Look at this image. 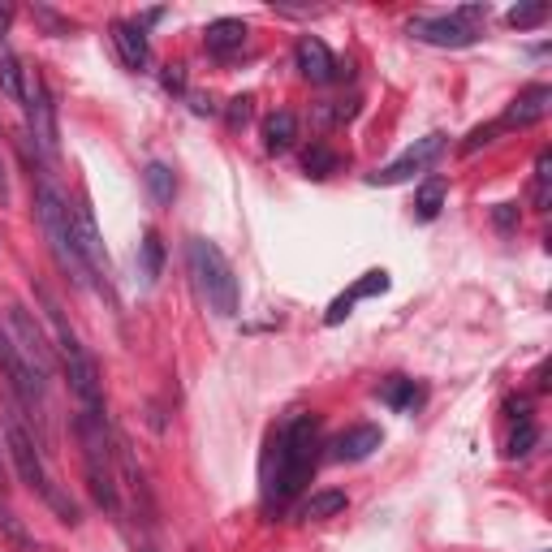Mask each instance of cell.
<instances>
[{"mask_svg": "<svg viewBox=\"0 0 552 552\" xmlns=\"http://www.w3.org/2000/svg\"><path fill=\"white\" fill-rule=\"evenodd\" d=\"M298 69H302V78H311V82H328L337 74V61H333V52H328L324 39H315V35H302L298 39Z\"/></svg>", "mask_w": 552, "mask_h": 552, "instance_id": "15", "label": "cell"}, {"mask_svg": "<svg viewBox=\"0 0 552 552\" xmlns=\"http://www.w3.org/2000/svg\"><path fill=\"white\" fill-rule=\"evenodd\" d=\"M440 151H445V134H427V138H419L410 151H402L393 164H384V169H376L367 177L371 186H402V182H410L414 173H423L427 164H432Z\"/></svg>", "mask_w": 552, "mask_h": 552, "instance_id": "9", "label": "cell"}, {"mask_svg": "<svg viewBox=\"0 0 552 552\" xmlns=\"http://www.w3.org/2000/svg\"><path fill=\"white\" fill-rule=\"evenodd\" d=\"M78 436L82 453H87V479L91 492L104 509H117V475H113V449H108V432L100 414H78Z\"/></svg>", "mask_w": 552, "mask_h": 552, "instance_id": "6", "label": "cell"}, {"mask_svg": "<svg viewBox=\"0 0 552 552\" xmlns=\"http://www.w3.org/2000/svg\"><path fill=\"white\" fill-rule=\"evenodd\" d=\"M492 220H496V229H514V225H518V207H514V203H496Z\"/></svg>", "mask_w": 552, "mask_h": 552, "instance_id": "33", "label": "cell"}, {"mask_svg": "<svg viewBox=\"0 0 552 552\" xmlns=\"http://www.w3.org/2000/svg\"><path fill=\"white\" fill-rule=\"evenodd\" d=\"M164 87L177 91V95L186 91V74H182V65H169V69H164Z\"/></svg>", "mask_w": 552, "mask_h": 552, "instance_id": "35", "label": "cell"}, {"mask_svg": "<svg viewBox=\"0 0 552 552\" xmlns=\"http://www.w3.org/2000/svg\"><path fill=\"white\" fill-rule=\"evenodd\" d=\"M548 18V5L544 0H527V5H514L509 9V26H518V31H531V26H540Z\"/></svg>", "mask_w": 552, "mask_h": 552, "instance_id": "26", "label": "cell"}, {"mask_svg": "<svg viewBox=\"0 0 552 552\" xmlns=\"http://www.w3.org/2000/svg\"><path fill=\"white\" fill-rule=\"evenodd\" d=\"M410 35L419 39V44H432V48H471L475 39H479L475 26L458 22L453 13H449V18H414L410 22Z\"/></svg>", "mask_w": 552, "mask_h": 552, "instance_id": "12", "label": "cell"}, {"mask_svg": "<svg viewBox=\"0 0 552 552\" xmlns=\"http://www.w3.org/2000/svg\"><path fill=\"white\" fill-rule=\"evenodd\" d=\"M0 531H5V535H9V540H13V544H18L22 552H39V544L31 540V535H26V527H22V522H18V518H13V514H9V509H5V505H0Z\"/></svg>", "mask_w": 552, "mask_h": 552, "instance_id": "27", "label": "cell"}, {"mask_svg": "<svg viewBox=\"0 0 552 552\" xmlns=\"http://www.w3.org/2000/svg\"><path fill=\"white\" fill-rule=\"evenodd\" d=\"M0 91H5L13 104L26 100V69H22L18 57H13L9 39H0Z\"/></svg>", "mask_w": 552, "mask_h": 552, "instance_id": "18", "label": "cell"}, {"mask_svg": "<svg viewBox=\"0 0 552 552\" xmlns=\"http://www.w3.org/2000/svg\"><path fill=\"white\" fill-rule=\"evenodd\" d=\"M548 108H552V87H527V91H518V100L505 108V117L496 121L501 130H527L535 126V121H544L548 117Z\"/></svg>", "mask_w": 552, "mask_h": 552, "instance_id": "13", "label": "cell"}, {"mask_svg": "<svg viewBox=\"0 0 552 552\" xmlns=\"http://www.w3.org/2000/svg\"><path fill=\"white\" fill-rule=\"evenodd\" d=\"M9 22H13V9H9V5H0V39H5V31H9Z\"/></svg>", "mask_w": 552, "mask_h": 552, "instance_id": "37", "label": "cell"}, {"mask_svg": "<svg viewBox=\"0 0 552 552\" xmlns=\"http://www.w3.org/2000/svg\"><path fill=\"white\" fill-rule=\"evenodd\" d=\"M302 169H307V177H328V173L337 169V156L328 147H311L307 160H302Z\"/></svg>", "mask_w": 552, "mask_h": 552, "instance_id": "28", "label": "cell"}, {"mask_svg": "<svg viewBox=\"0 0 552 552\" xmlns=\"http://www.w3.org/2000/svg\"><path fill=\"white\" fill-rule=\"evenodd\" d=\"M0 483H5V466H0Z\"/></svg>", "mask_w": 552, "mask_h": 552, "instance_id": "39", "label": "cell"}, {"mask_svg": "<svg viewBox=\"0 0 552 552\" xmlns=\"http://www.w3.org/2000/svg\"><path fill=\"white\" fill-rule=\"evenodd\" d=\"M341 509H345V492L328 488V492H315V496H307V501H302V509H298V518L320 522V518H333V514H341Z\"/></svg>", "mask_w": 552, "mask_h": 552, "instance_id": "20", "label": "cell"}, {"mask_svg": "<svg viewBox=\"0 0 552 552\" xmlns=\"http://www.w3.org/2000/svg\"><path fill=\"white\" fill-rule=\"evenodd\" d=\"M315 449H320V419L315 414H294L285 432L276 436V471L264 475L268 505H285L307 488L315 475Z\"/></svg>", "mask_w": 552, "mask_h": 552, "instance_id": "1", "label": "cell"}, {"mask_svg": "<svg viewBox=\"0 0 552 552\" xmlns=\"http://www.w3.org/2000/svg\"><path fill=\"white\" fill-rule=\"evenodd\" d=\"M74 229H78V246H82V259H87L91 276L104 289H113V264H108V251H104V242H100V229H95V216H91L87 203L74 207Z\"/></svg>", "mask_w": 552, "mask_h": 552, "instance_id": "11", "label": "cell"}, {"mask_svg": "<svg viewBox=\"0 0 552 552\" xmlns=\"http://www.w3.org/2000/svg\"><path fill=\"white\" fill-rule=\"evenodd\" d=\"M384 289H389V272L384 268H371L363 281H358L354 289H350V302H358V298H371V294H384Z\"/></svg>", "mask_w": 552, "mask_h": 552, "instance_id": "29", "label": "cell"}, {"mask_svg": "<svg viewBox=\"0 0 552 552\" xmlns=\"http://www.w3.org/2000/svg\"><path fill=\"white\" fill-rule=\"evenodd\" d=\"M350 311H354V302H350V294H341V298L333 302V307H328V315H324V324H328V328H337V324H341V320H345V315H350Z\"/></svg>", "mask_w": 552, "mask_h": 552, "instance_id": "32", "label": "cell"}, {"mask_svg": "<svg viewBox=\"0 0 552 552\" xmlns=\"http://www.w3.org/2000/svg\"><path fill=\"white\" fill-rule=\"evenodd\" d=\"M233 108H229V121H233V126H242V121L246 117H251V95H238V100H229Z\"/></svg>", "mask_w": 552, "mask_h": 552, "instance_id": "34", "label": "cell"}, {"mask_svg": "<svg viewBox=\"0 0 552 552\" xmlns=\"http://www.w3.org/2000/svg\"><path fill=\"white\" fill-rule=\"evenodd\" d=\"M0 367H5L9 389L22 397V406H26V410H44V393H48V384L22 363V354L13 350V341H9L5 328H0Z\"/></svg>", "mask_w": 552, "mask_h": 552, "instance_id": "10", "label": "cell"}, {"mask_svg": "<svg viewBox=\"0 0 552 552\" xmlns=\"http://www.w3.org/2000/svg\"><path fill=\"white\" fill-rule=\"evenodd\" d=\"M496 130H501V126H496V121H492V126H479V130H471V138H466V147H462V151H466V156H475L479 147H488V143H492V134H496Z\"/></svg>", "mask_w": 552, "mask_h": 552, "instance_id": "31", "label": "cell"}, {"mask_svg": "<svg viewBox=\"0 0 552 552\" xmlns=\"http://www.w3.org/2000/svg\"><path fill=\"white\" fill-rule=\"evenodd\" d=\"M246 22L242 18H216L212 26L203 31V44H207V52H216V57H233L242 44H246Z\"/></svg>", "mask_w": 552, "mask_h": 552, "instance_id": "16", "label": "cell"}, {"mask_svg": "<svg viewBox=\"0 0 552 552\" xmlns=\"http://www.w3.org/2000/svg\"><path fill=\"white\" fill-rule=\"evenodd\" d=\"M5 440H9L13 471L22 475V483H26V488H31V492L44 496V501H48V505L61 514V522H69V527H74V522H78V505L69 501V496L57 488V483L48 479V471H44V458H39V445H35V436L22 427L18 414H5Z\"/></svg>", "mask_w": 552, "mask_h": 552, "instance_id": "5", "label": "cell"}, {"mask_svg": "<svg viewBox=\"0 0 552 552\" xmlns=\"http://www.w3.org/2000/svg\"><path fill=\"white\" fill-rule=\"evenodd\" d=\"M160 272H164V242H160L156 229H147V238H143V276H147V285H156Z\"/></svg>", "mask_w": 552, "mask_h": 552, "instance_id": "24", "label": "cell"}, {"mask_svg": "<svg viewBox=\"0 0 552 552\" xmlns=\"http://www.w3.org/2000/svg\"><path fill=\"white\" fill-rule=\"evenodd\" d=\"M39 302H44V311H48L52 333H57L61 363H65V371H69V389H74L82 414H100V419H104V393H100V371H95V358L78 345L74 328L65 324V315H61L57 302H52V294H44V289H39Z\"/></svg>", "mask_w": 552, "mask_h": 552, "instance_id": "3", "label": "cell"}, {"mask_svg": "<svg viewBox=\"0 0 552 552\" xmlns=\"http://www.w3.org/2000/svg\"><path fill=\"white\" fill-rule=\"evenodd\" d=\"M445 182L440 177H427V182L419 186V195H414V216L419 220H436L440 216V207H445Z\"/></svg>", "mask_w": 552, "mask_h": 552, "instance_id": "21", "label": "cell"}, {"mask_svg": "<svg viewBox=\"0 0 552 552\" xmlns=\"http://www.w3.org/2000/svg\"><path fill=\"white\" fill-rule=\"evenodd\" d=\"M552 203V151L535 156V207Z\"/></svg>", "mask_w": 552, "mask_h": 552, "instance_id": "25", "label": "cell"}, {"mask_svg": "<svg viewBox=\"0 0 552 552\" xmlns=\"http://www.w3.org/2000/svg\"><path fill=\"white\" fill-rule=\"evenodd\" d=\"M0 328L9 333V341H13V350L22 354V363L35 371L39 380H52V350H48V341H44V333H39V324L26 315L22 307H5L0 311Z\"/></svg>", "mask_w": 552, "mask_h": 552, "instance_id": "7", "label": "cell"}, {"mask_svg": "<svg viewBox=\"0 0 552 552\" xmlns=\"http://www.w3.org/2000/svg\"><path fill=\"white\" fill-rule=\"evenodd\" d=\"M186 259H190V276H195L203 302L220 315V320H233L242 294H238V276H233L225 251H220L216 242H207V238H190Z\"/></svg>", "mask_w": 552, "mask_h": 552, "instance_id": "4", "label": "cell"}, {"mask_svg": "<svg viewBox=\"0 0 552 552\" xmlns=\"http://www.w3.org/2000/svg\"><path fill=\"white\" fill-rule=\"evenodd\" d=\"M26 126H31V138L44 151V160H57L61 151V138H57V104H52V95L44 87V78L35 74V69H26Z\"/></svg>", "mask_w": 552, "mask_h": 552, "instance_id": "8", "label": "cell"}, {"mask_svg": "<svg viewBox=\"0 0 552 552\" xmlns=\"http://www.w3.org/2000/svg\"><path fill=\"white\" fill-rule=\"evenodd\" d=\"M535 440H540L535 423H518V432L509 436V458H527V453L535 449Z\"/></svg>", "mask_w": 552, "mask_h": 552, "instance_id": "30", "label": "cell"}, {"mask_svg": "<svg viewBox=\"0 0 552 552\" xmlns=\"http://www.w3.org/2000/svg\"><path fill=\"white\" fill-rule=\"evenodd\" d=\"M143 186H147V195H151V203H156V207H169L173 195H177V177H173L169 164H160V160H156V164H147Z\"/></svg>", "mask_w": 552, "mask_h": 552, "instance_id": "19", "label": "cell"}, {"mask_svg": "<svg viewBox=\"0 0 552 552\" xmlns=\"http://www.w3.org/2000/svg\"><path fill=\"white\" fill-rule=\"evenodd\" d=\"M509 414H514L518 423H531V406H527V397H514V402H509Z\"/></svg>", "mask_w": 552, "mask_h": 552, "instance_id": "36", "label": "cell"}, {"mask_svg": "<svg viewBox=\"0 0 552 552\" xmlns=\"http://www.w3.org/2000/svg\"><path fill=\"white\" fill-rule=\"evenodd\" d=\"M0 203H9V182H5V164H0Z\"/></svg>", "mask_w": 552, "mask_h": 552, "instance_id": "38", "label": "cell"}, {"mask_svg": "<svg viewBox=\"0 0 552 552\" xmlns=\"http://www.w3.org/2000/svg\"><path fill=\"white\" fill-rule=\"evenodd\" d=\"M380 427H371V423H363V427H350V432H341L337 440H333V453L328 458L333 462H363V458H371V453L380 449Z\"/></svg>", "mask_w": 552, "mask_h": 552, "instance_id": "14", "label": "cell"}, {"mask_svg": "<svg viewBox=\"0 0 552 552\" xmlns=\"http://www.w3.org/2000/svg\"><path fill=\"white\" fill-rule=\"evenodd\" d=\"M35 212H39V225H44V238H48V251L57 259V268L74 285H91V268L82 259L78 229H74V207L61 199V190L52 186V177L44 169H35Z\"/></svg>", "mask_w": 552, "mask_h": 552, "instance_id": "2", "label": "cell"}, {"mask_svg": "<svg viewBox=\"0 0 552 552\" xmlns=\"http://www.w3.org/2000/svg\"><path fill=\"white\" fill-rule=\"evenodd\" d=\"M113 44L121 52V61H126L130 69H143L147 57H151V48H147V35L138 31L134 22H113Z\"/></svg>", "mask_w": 552, "mask_h": 552, "instance_id": "17", "label": "cell"}, {"mask_svg": "<svg viewBox=\"0 0 552 552\" xmlns=\"http://www.w3.org/2000/svg\"><path fill=\"white\" fill-rule=\"evenodd\" d=\"M264 138H268V151L294 147V138H298V117H294V113H272L268 126H264Z\"/></svg>", "mask_w": 552, "mask_h": 552, "instance_id": "22", "label": "cell"}, {"mask_svg": "<svg viewBox=\"0 0 552 552\" xmlns=\"http://www.w3.org/2000/svg\"><path fill=\"white\" fill-rule=\"evenodd\" d=\"M380 402L393 406V410H410L419 402V389H414V380H406V376H389L380 384Z\"/></svg>", "mask_w": 552, "mask_h": 552, "instance_id": "23", "label": "cell"}]
</instances>
